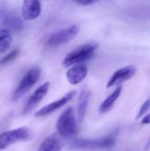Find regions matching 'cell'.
<instances>
[{
    "label": "cell",
    "instance_id": "1",
    "mask_svg": "<svg viewBox=\"0 0 150 151\" xmlns=\"http://www.w3.org/2000/svg\"><path fill=\"white\" fill-rule=\"evenodd\" d=\"M56 127L58 134L64 138H71L77 134L78 127L72 107L67 108L59 116Z\"/></svg>",
    "mask_w": 150,
    "mask_h": 151
},
{
    "label": "cell",
    "instance_id": "2",
    "mask_svg": "<svg viewBox=\"0 0 150 151\" xmlns=\"http://www.w3.org/2000/svg\"><path fill=\"white\" fill-rule=\"evenodd\" d=\"M97 47L98 45L95 42H89L79 46L66 55L63 61V65L68 67L77 64H81L83 61L92 58Z\"/></svg>",
    "mask_w": 150,
    "mask_h": 151
},
{
    "label": "cell",
    "instance_id": "3",
    "mask_svg": "<svg viewBox=\"0 0 150 151\" xmlns=\"http://www.w3.org/2000/svg\"><path fill=\"white\" fill-rule=\"evenodd\" d=\"M33 137L34 132L27 127H19L3 132L0 134V150H4L17 142L30 141Z\"/></svg>",
    "mask_w": 150,
    "mask_h": 151
},
{
    "label": "cell",
    "instance_id": "4",
    "mask_svg": "<svg viewBox=\"0 0 150 151\" xmlns=\"http://www.w3.org/2000/svg\"><path fill=\"white\" fill-rule=\"evenodd\" d=\"M41 76V68L38 66L32 67L29 69L27 73L20 80L18 87L16 88L14 94L12 96L13 101L19 100L22 96H24L38 81Z\"/></svg>",
    "mask_w": 150,
    "mask_h": 151
},
{
    "label": "cell",
    "instance_id": "5",
    "mask_svg": "<svg viewBox=\"0 0 150 151\" xmlns=\"http://www.w3.org/2000/svg\"><path fill=\"white\" fill-rule=\"evenodd\" d=\"M115 145V138L112 135L103 137L97 140H77L71 143L72 150H106Z\"/></svg>",
    "mask_w": 150,
    "mask_h": 151
},
{
    "label": "cell",
    "instance_id": "6",
    "mask_svg": "<svg viewBox=\"0 0 150 151\" xmlns=\"http://www.w3.org/2000/svg\"><path fill=\"white\" fill-rule=\"evenodd\" d=\"M80 32V27L77 25H72L66 27L59 31L51 34L48 40L47 44L50 47H57L65 44L73 40Z\"/></svg>",
    "mask_w": 150,
    "mask_h": 151
},
{
    "label": "cell",
    "instance_id": "7",
    "mask_svg": "<svg viewBox=\"0 0 150 151\" xmlns=\"http://www.w3.org/2000/svg\"><path fill=\"white\" fill-rule=\"evenodd\" d=\"M76 95V91L75 90H72V91H70L68 92L66 95H65L64 96H62L61 98L43 106L42 108H41L35 114L34 116L35 117H38V118H41V117H45L47 115H50L51 114L52 112L56 111L57 110L60 109L61 107L65 106L66 104H68Z\"/></svg>",
    "mask_w": 150,
    "mask_h": 151
},
{
    "label": "cell",
    "instance_id": "8",
    "mask_svg": "<svg viewBox=\"0 0 150 151\" xmlns=\"http://www.w3.org/2000/svg\"><path fill=\"white\" fill-rule=\"evenodd\" d=\"M0 24L9 31H19L23 28L22 19L7 10L0 11Z\"/></svg>",
    "mask_w": 150,
    "mask_h": 151
},
{
    "label": "cell",
    "instance_id": "9",
    "mask_svg": "<svg viewBox=\"0 0 150 151\" xmlns=\"http://www.w3.org/2000/svg\"><path fill=\"white\" fill-rule=\"evenodd\" d=\"M136 71L137 68L134 65H128L117 70L110 78L107 83V88H111L113 86L120 85L123 82L130 80L136 73Z\"/></svg>",
    "mask_w": 150,
    "mask_h": 151
},
{
    "label": "cell",
    "instance_id": "10",
    "mask_svg": "<svg viewBox=\"0 0 150 151\" xmlns=\"http://www.w3.org/2000/svg\"><path fill=\"white\" fill-rule=\"evenodd\" d=\"M50 83L49 81L43 83L42 85H41L29 97V99L27 100V102L26 103L24 108H23V113H28L29 111H31L33 109H34L39 104L40 102L43 99V97L47 95L49 89H50Z\"/></svg>",
    "mask_w": 150,
    "mask_h": 151
},
{
    "label": "cell",
    "instance_id": "11",
    "mask_svg": "<svg viewBox=\"0 0 150 151\" xmlns=\"http://www.w3.org/2000/svg\"><path fill=\"white\" fill-rule=\"evenodd\" d=\"M42 12V4L37 0H26L22 3L21 15L26 20L37 19Z\"/></svg>",
    "mask_w": 150,
    "mask_h": 151
},
{
    "label": "cell",
    "instance_id": "12",
    "mask_svg": "<svg viewBox=\"0 0 150 151\" xmlns=\"http://www.w3.org/2000/svg\"><path fill=\"white\" fill-rule=\"evenodd\" d=\"M88 75V67L85 64H77L71 66L67 73L66 78L70 84L77 85L81 83Z\"/></svg>",
    "mask_w": 150,
    "mask_h": 151
},
{
    "label": "cell",
    "instance_id": "13",
    "mask_svg": "<svg viewBox=\"0 0 150 151\" xmlns=\"http://www.w3.org/2000/svg\"><path fill=\"white\" fill-rule=\"evenodd\" d=\"M64 143L60 137L57 134L48 136L38 148L37 151H62Z\"/></svg>",
    "mask_w": 150,
    "mask_h": 151
},
{
    "label": "cell",
    "instance_id": "14",
    "mask_svg": "<svg viewBox=\"0 0 150 151\" xmlns=\"http://www.w3.org/2000/svg\"><path fill=\"white\" fill-rule=\"evenodd\" d=\"M89 97H90V91L87 88H83L80 90L79 100H78V121L80 124H81L85 119L88 102H89Z\"/></svg>",
    "mask_w": 150,
    "mask_h": 151
},
{
    "label": "cell",
    "instance_id": "15",
    "mask_svg": "<svg viewBox=\"0 0 150 151\" xmlns=\"http://www.w3.org/2000/svg\"><path fill=\"white\" fill-rule=\"evenodd\" d=\"M121 91H122V86H118L103 103L102 104L100 105V108H99V112L103 114V113H106L108 112L114 105L115 102L117 101V99L119 97L120 94H121Z\"/></svg>",
    "mask_w": 150,
    "mask_h": 151
},
{
    "label": "cell",
    "instance_id": "16",
    "mask_svg": "<svg viewBox=\"0 0 150 151\" xmlns=\"http://www.w3.org/2000/svg\"><path fill=\"white\" fill-rule=\"evenodd\" d=\"M12 42V36L9 30L0 29V54L8 50Z\"/></svg>",
    "mask_w": 150,
    "mask_h": 151
},
{
    "label": "cell",
    "instance_id": "17",
    "mask_svg": "<svg viewBox=\"0 0 150 151\" xmlns=\"http://www.w3.org/2000/svg\"><path fill=\"white\" fill-rule=\"evenodd\" d=\"M128 15L139 20H150V8H138L131 10Z\"/></svg>",
    "mask_w": 150,
    "mask_h": 151
},
{
    "label": "cell",
    "instance_id": "18",
    "mask_svg": "<svg viewBox=\"0 0 150 151\" xmlns=\"http://www.w3.org/2000/svg\"><path fill=\"white\" fill-rule=\"evenodd\" d=\"M19 54V49H14L12 50L11 52H9L7 55H5L4 58H2L0 59V64L1 65H4V64H7L11 61H12L13 59H15L18 55Z\"/></svg>",
    "mask_w": 150,
    "mask_h": 151
},
{
    "label": "cell",
    "instance_id": "19",
    "mask_svg": "<svg viewBox=\"0 0 150 151\" xmlns=\"http://www.w3.org/2000/svg\"><path fill=\"white\" fill-rule=\"evenodd\" d=\"M150 109V97L149 99H147L143 104H142V105L141 106V108H140V111H139V112H138V115H137V119H141L145 113H147V111H149Z\"/></svg>",
    "mask_w": 150,
    "mask_h": 151
},
{
    "label": "cell",
    "instance_id": "20",
    "mask_svg": "<svg viewBox=\"0 0 150 151\" xmlns=\"http://www.w3.org/2000/svg\"><path fill=\"white\" fill-rule=\"evenodd\" d=\"M97 0H79V1H75L76 4H80V5H91L94 4L95 3H97Z\"/></svg>",
    "mask_w": 150,
    "mask_h": 151
},
{
    "label": "cell",
    "instance_id": "21",
    "mask_svg": "<svg viewBox=\"0 0 150 151\" xmlns=\"http://www.w3.org/2000/svg\"><path fill=\"white\" fill-rule=\"evenodd\" d=\"M141 124H143V125H149V124H150V113L147 114L145 117H143L141 119Z\"/></svg>",
    "mask_w": 150,
    "mask_h": 151
}]
</instances>
